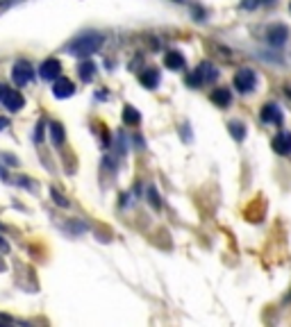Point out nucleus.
Segmentation results:
<instances>
[{
	"instance_id": "nucleus-1",
	"label": "nucleus",
	"mask_w": 291,
	"mask_h": 327,
	"mask_svg": "<svg viewBox=\"0 0 291 327\" xmlns=\"http://www.w3.org/2000/svg\"><path fill=\"white\" fill-rule=\"evenodd\" d=\"M105 39L103 34H95V32H89V34H82L77 36V39H73L71 43H66V52L73 54V57H89V54L98 52L100 48H103Z\"/></svg>"
},
{
	"instance_id": "nucleus-2",
	"label": "nucleus",
	"mask_w": 291,
	"mask_h": 327,
	"mask_svg": "<svg viewBox=\"0 0 291 327\" xmlns=\"http://www.w3.org/2000/svg\"><path fill=\"white\" fill-rule=\"evenodd\" d=\"M218 77V71L212 66V64H200L189 77H186V84L189 86H200L205 82H214Z\"/></svg>"
},
{
	"instance_id": "nucleus-3",
	"label": "nucleus",
	"mask_w": 291,
	"mask_h": 327,
	"mask_svg": "<svg viewBox=\"0 0 291 327\" xmlns=\"http://www.w3.org/2000/svg\"><path fill=\"white\" fill-rule=\"evenodd\" d=\"M255 84H257V77H255V73L250 71V68H241V71L234 75V89L241 91V93L253 91Z\"/></svg>"
},
{
	"instance_id": "nucleus-4",
	"label": "nucleus",
	"mask_w": 291,
	"mask_h": 327,
	"mask_svg": "<svg viewBox=\"0 0 291 327\" xmlns=\"http://www.w3.org/2000/svg\"><path fill=\"white\" fill-rule=\"evenodd\" d=\"M12 77H14V82H16L18 86L27 84V82L34 77V71H32L30 62H25V59H18V62L14 64V68H12Z\"/></svg>"
},
{
	"instance_id": "nucleus-5",
	"label": "nucleus",
	"mask_w": 291,
	"mask_h": 327,
	"mask_svg": "<svg viewBox=\"0 0 291 327\" xmlns=\"http://www.w3.org/2000/svg\"><path fill=\"white\" fill-rule=\"evenodd\" d=\"M286 36H289V27L282 25V23H275L266 30V41L271 45H282L286 41Z\"/></svg>"
},
{
	"instance_id": "nucleus-6",
	"label": "nucleus",
	"mask_w": 291,
	"mask_h": 327,
	"mask_svg": "<svg viewBox=\"0 0 291 327\" xmlns=\"http://www.w3.org/2000/svg\"><path fill=\"white\" fill-rule=\"evenodd\" d=\"M75 93V86H73L71 80H66V77H57L55 80V86H53V95L55 98H71V95Z\"/></svg>"
},
{
	"instance_id": "nucleus-7",
	"label": "nucleus",
	"mask_w": 291,
	"mask_h": 327,
	"mask_svg": "<svg viewBox=\"0 0 291 327\" xmlns=\"http://www.w3.org/2000/svg\"><path fill=\"white\" fill-rule=\"evenodd\" d=\"M59 73H62V64L57 62V59H45L43 64H41V68H39V75L43 77V80H57L59 77Z\"/></svg>"
},
{
	"instance_id": "nucleus-8",
	"label": "nucleus",
	"mask_w": 291,
	"mask_h": 327,
	"mask_svg": "<svg viewBox=\"0 0 291 327\" xmlns=\"http://www.w3.org/2000/svg\"><path fill=\"white\" fill-rule=\"evenodd\" d=\"M3 102L9 112H18V109H23V104H25V98H23L16 89H9L3 93Z\"/></svg>"
},
{
	"instance_id": "nucleus-9",
	"label": "nucleus",
	"mask_w": 291,
	"mask_h": 327,
	"mask_svg": "<svg viewBox=\"0 0 291 327\" xmlns=\"http://www.w3.org/2000/svg\"><path fill=\"white\" fill-rule=\"evenodd\" d=\"M259 116H262L264 123H277V125H282V112L277 109L275 102H268L262 107V112H259Z\"/></svg>"
},
{
	"instance_id": "nucleus-10",
	"label": "nucleus",
	"mask_w": 291,
	"mask_h": 327,
	"mask_svg": "<svg viewBox=\"0 0 291 327\" xmlns=\"http://www.w3.org/2000/svg\"><path fill=\"white\" fill-rule=\"evenodd\" d=\"M273 150L277 154H291V134L289 132H280V134L273 139Z\"/></svg>"
},
{
	"instance_id": "nucleus-11",
	"label": "nucleus",
	"mask_w": 291,
	"mask_h": 327,
	"mask_svg": "<svg viewBox=\"0 0 291 327\" xmlns=\"http://www.w3.org/2000/svg\"><path fill=\"white\" fill-rule=\"evenodd\" d=\"M139 82L146 86V89H155V86L159 84V71L157 68H148V71H143L139 75Z\"/></svg>"
},
{
	"instance_id": "nucleus-12",
	"label": "nucleus",
	"mask_w": 291,
	"mask_h": 327,
	"mask_svg": "<svg viewBox=\"0 0 291 327\" xmlns=\"http://www.w3.org/2000/svg\"><path fill=\"white\" fill-rule=\"evenodd\" d=\"M164 64H166V68H171V71H180V68H184V57H182V52H177V50H171V52H166V57H164Z\"/></svg>"
},
{
	"instance_id": "nucleus-13",
	"label": "nucleus",
	"mask_w": 291,
	"mask_h": 327,
	"mask_svg": "<svg viewBox=\"0 0 291 327\" xmlns=\"http://www.w3.org/2000/svg\"><path fill=\"white\" fill-rule=\"evenodd\" d=\"M209 100H212L214 104H218V107H227V104L232 102V93L227 89H216V91H212Z\"/></svg>"
},
{
	"instance_id": "nucleus-14",
	"label": "nucleus",
	"mask_w": 291,
	"mask_h": 327,
	"mask_svg": "<svg viewBox=\"0 0 291 327\" xmlns=\"http://www.w3.org/2000/svg\"><path fill=\"white\" fill-rule=\"evenodd\" d=\"M77 75H80L82 82H91L95 75V64L89 62V59H84V62L80 64V68H77Z\"/></svg>"
},
{
	"instance_id": "nucleus-15",
	"label": "nucleus",
	"mask_w": 291,
	"mask_h": 327,
	"mask_svg": "<svg viewBox=\"0 0 291 327\" xmlns=\"http://www.w3.org/2000/svg\"><path fill=\"white\" fill-rule=\"evenodd\" d=\"M139 121H141V114L136 112L134 107H130V104H127V107L123 109V123H125V125H136Z\"/></svg>"
},
{
	"instance_id": "nucleus-16",
	"label": "nucleus",
	"mask_w": 291,
	"mask_h": 327,
	"mask_svg": "<svg viewBox=\"0 0 291 327\" xmlns=\"http://www.w3.org/2000/svg\"><path fill=\"white\" fill-rule=\"evenodd\" d=\"M227 130H230V134L234 136V141H244L246 139V125L239 121H232L230 125H227Z\"/></svg>"
},
{
	"instance_id": "nucleus-17",
	"label": "nucleus",
	"mask_w": 291,
	"mask_h": 327,
	"mask_svg": "<svg viewBox=\"0 0 291 327\" xmlns=\"http://www.w3.org/2000/svg\"><path fill=\"white\" fill-rule=\"evenodd\" d=\"M50 136H53V143L55 145H62L64 141V127L59 123H50Z\"/></svg>"
},
{
	"instance_id": "nucleus-18",
	"label": "nucleus",
	"mask_w": 291,
	"mask_h": 327,
	"mask_svg": "<svg viewBox=\"0 0 291 327\" xmlns=\"http://www.w3.org/2000/svg\"><path fill=\"white\" fill-rule=\"evenodd\" d=\"M148 198H150V204H153L155 209L162 204V202H159V195H157V191H155V189H148Z\"/></svg>"
},
{
	"instance_id": "nucleus-19",
	"label": "nucleus",
	"mask_w": 291,
	"mask_h": 327,
	"mask_svg": "<svg viewBox=\"0 0 291 327\" xmlns=\"http://www.w3.org/2000/svg\"><path fill=\"white\" fill-rule=\"evenodd\" d=\"M50 193H53V198H55V202H57V204H59V207H68V200H66V198H64V195H59V193H57V191H55V189H53V191H50Z\"/></svg>"
},
{
	"instance_id": "nucleus-20",
	"label": "nucleus",
	"mask_w": 291,
	"mask_h": 327,
	"mask_svg": "<svg viewBox=\"0 0 291 327\" xmlns=\"http://www.w3.org/2000/svg\"><path fill=\"white\" fill-rule=\"evenodd\" d=\"M259 5V0H244V3H241V7H246V9H255Z\"/></svg>"
},
{
	"instance_id": "nucleus-21",
	"label": "nucleus",
	"mask_w": 291,
	"mask_h": 327,
	"mask_svg": "<svg viewBox=\"0 0 291 327\" xmlns=\"http://www.w3.org/2000/svg\"><path fill=\"white\" fill-rule=\"evenodd\" d=\"M9 125V121H7V118H3V116H0V130H5V127H7Z\"/></svg>"
},
{
	"instance_id": "nucleus-22",
	"label": "nucleus",
	"mask_w": 291,
	"mask_h": 327,
	"mask_svg": "<svg viewBox=\"0 0 291 327\" xmlns=\"http://www.w3.org/2000/svg\"><path fill=\"white\" fill-rule=\"evenodd\" d=\"M259 3H266V5H273V3H275V0H259Z\"/></svg>"
},
{
	"instance_id": "nucleus-23",
	"label": "nucleus",
	"mask_w": 291,
	"mask_h": 327,
	"mask_svg": "<svg viewBox=\"0 0 291 327\" xmlns=\"http://www.w3.org/2000/svg\"><path fill=\"white\" fill-rule=\"evenodd\" d=\"M0 98H3V86H0Z\"/></svg>"
},
{
	"instance_id": "nucleus-24",
	"label": "nucleus",
	"mask_w": 291,
	"mask_h": 327,
	"mask_svg": "<svg viewBox=\"0 0 291 327\" xmlns=\"http://www.w3.org/2000/svg\"><path fill=\"white\" fill-rule=\"evenodd\" d=\"M175 3H180V0H175Z\"/></svg>"
}]
</instances>
